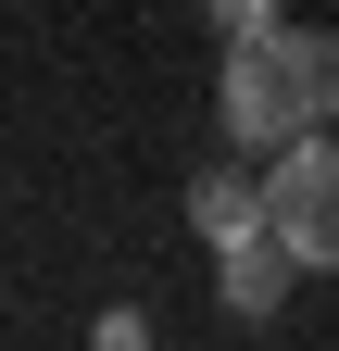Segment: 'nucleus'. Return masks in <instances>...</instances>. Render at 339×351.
I'll return each instance as SVG.
<instances>
[{"label":"nucleus","mask_w":339,"mask_h":351,"mask_svg":"<svg viewBox=\"0 0 339 351\" xmlns=\"http://www.w3.org/2000/svg\"><path fill=\"white\" fill-rule=\"evenodd\" d=\"M201 25H214V38H251V25H289V0H201Z\"/></svg>","instance_id":"nucleus-5"},{"label":"nucleus","mask_w":339,"mask_h":351,"mask_svg":"<svg viewBox=\"0 0 339 351\" xmlns=\"http://www.w3.org/2000/svg\"><path fill=\"white\" fill-rule=\"evenodd\" d=\"M264 226L302 251V276H339V125H314L264 163Z\"/></svg>","instance_id":"nucleus-2"},{"label":"nucleus","mask_w":339,"mask_h":351,"mask_svg":"<svg viewBox=\"0 0 339 351\" xmlns=\"http://www.w3.org/2000/svg\"><path fill=\"white\" fill-rule=\"evenodd\" d=\"M289 276H302V251H289L264 213H251L239 239H214V289H226V314H239V326H264L277 301H289Z\"/></svg>","instance_id":"nucleus-3"},{"label":"nucleus","mask_w":339,"mask_h":351,"mask_svg":"<svg viewBox=\"0 0 339 351\" xmlns=\"http://www.w3.org/2000/svg\"><path fill=\"white\" fill-rule=\"evenodd\" d=\"M251 213H264V176H251V151H239V163H201V176H189V226H201V239H239Z\"/></svg>","instance_id":"nucleus-4"},{"label":"nucleus","mask_w":339,"mask_h":351,"mask_svg":"<svg viewBox=\"0 0 339 351\" xmlns=\"http://www.w3.org/2000/svg\"><path fill=\"white\" fill-rule=\"evenodd\" d=\"M214 113H226V151H289V138H314V125H339V38L327 25H251V38H226Z\"/></svg>","instance_id":"nucleus-1"}]
</instances>
